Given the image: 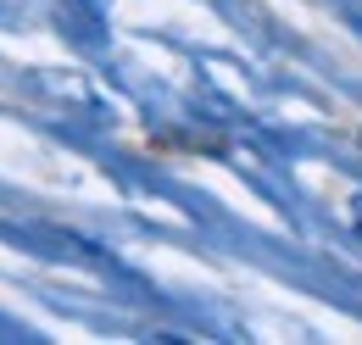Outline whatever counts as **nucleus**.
<instances>
[]
</instances>
